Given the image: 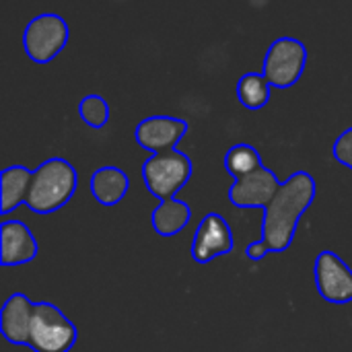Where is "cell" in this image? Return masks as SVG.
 Returning a JSON list of instances; mask_svg holds the SVG:
<instances>
[{
	"mask_svg": "<svg viewBox=\"0 0 352 352\" xmlns=\"http://www.w3.org/2000/svg\"><path fill=\"white\" fill-rule=\"evenodd\" d=\"M262 165V157L260 153L252 146V144H235L233 148L227 151L225 155V169L235 177V179H241L254 171H258Z\"/></svg>",
	"mask_w": 352,
	"mask_h": 352,
	"instance_id": "obj_17",
	"label": "cell"
},
{
	"mask_svg": "<svg viewBox=\"0 0 352 352\" xmlns=\"http://www.w3.org/2000/svg\"><path fill=\"white\" fill-rule=\"evenodd\" d=\"M76 342L74 324L52 303H35L29 349L33 352H68Z\"/></svg>",
	"mask_w": 352,
	"mask_h": 352,
	"instance_id": "obj_4",
	"label": "cell"
},
{
	"mask_svg": "<svg viewBox=\"0 0 352 352\" xmlns=\"http://www.w3.org/2000/svg\"><path fill=\"white\" fill-rule=\"evenodd\" d=\"M190 177H192V161L188 155L179 151L153 155L142 163L144 186L161 202L175 200L173 196L190 182Z\"/></svg>",
	"mask_w": 352,
	"mask_h": 352,
	"instance_id": "obj_3",
	"label": "cell"
},
{
	"mask_svg": "<svg viewBox=\"0 0 352 352\" xmlns=\"http://www.w3.org/2000/svg\"><path fill=\"white\" fill-rule=\"evenodd\" d=\"M78 116H80V120L87 126L99 130L109 120V105H107V101L101 95H87L78 103Z\"/></svg>",
	"mask_w": 352,
	"mask_h": 352,
	"instance_id": "obj_18",
	"label": "cell"
},
{
	"mask_svg": "<svg viewBox=\"0 0 352 352\" xmlns=\"http://www.w3.org/2000/svg\"><path fill=\"white\" fill-rule=\"evenodd\" d=\"M307 64V47L295 37H278L268 47L264 58V76L272 87H293Z\"/></svg>",
	"mask_w": 352,
	"mask_h": 352,
	"instance_id": "obj_6",
	"label": "cell"
},
{
	"mask_svg": "<svg viewBox=\"0 0 352 352\" xmlns=\"http://www.w3.org/2000/svg\"><path fill=\"white\" fill-rule=\"evenodd\" d=\"M76 169L62 157L43 161L33 171V182L25 204L37 214H50L60 210L76 192Z\"/></svg>",
	"mask_w": 352,
	"mask_h": 352,
	"instance_id": "obj_2",
	"label": "cell"
},
{
	"mask_svg": "<svg viewBox=\"0 0 352 352\" xmlns=\"http://www.w3.org/2000/svg\"><path fill=\"white\" fill-rule=\"evenodd\" d=\"M233 245H235V241H233V233H231L227 221L217 212H208L200 221L198 231L194 235L192 258L198 264H208L210 260L233 252Z\"/></svg>",
	"mask_w": 352,
	"mask_h": 352,
	"instance_id": "obj_10",
	"label": "cell"
},
{
	"mask_svg": "<svg viewBox=\"0 0 352 352\" xmlns=\"http://www.w3.org/2000/svg\"><path fill=\"white\" fill-rule=\"evenodd\" d=\"M39 252L37 239L21 221H2L0 225V264L21 266L35 260Z\"/></svg>",
	"mask_w": 352,
	"mask_h": 352,
	"instance_id": "obj_11",
	"label": "cell"
},
{
	"mask_svg": "<svg viewBox=\"0 0 352 352\" xmlns=\"http://www.w3.org/2000/svg\"><path fill=\"white\" fill-rule=\"evenodd\" d=\"M318 194V186L311 173H293L278 190L276 198L264 210L262 219V241L270 252L283 254L295 239L297 225L305 210L311 206Z\"/></svg>",
	"mask_w": 352,
	"mask_h": 352,
	"instance_id": "obj_1",
	"label": "cell"
},
{
	"mask_svg": "<svg viewBox=\"0 0 352 352\" xmlns=\"http://www.w3.org/2000/svg\"><path fill=\"white\" fill-rule=\"evenodd\" d=\"M33 182V171L23 165L4 167L0 173V212L8 214L19 204H25L29 188Z\"/></svg>",
	"mask_w": 352,
	"mask_h": 352,
	"instance_id": "obj_14",
	"label": "cell"
},
{
	"mask_svg": "<svg viewBox=\"0 0 352 352\" xmlns=\"http://www.w3.org/2000/svg\"><path fill=\"white\" fill-rule=\"evenodd\" d=\"M316 287L324 301L346 305L352 301L351 266L334 252H322L316 260Z\"/></svg>",
	"mask_w": 352,
	"mask_h": 352,
	"instance_id": "obj_7",
	"label": "cell"
},
{
	"mask_svg": "<svg viewBox=\"0 0 352 352\" xmlns=\"http://www.w3.org/2000/svg\"><path fill=\"white\" fill-rule=\"evenodd\" d=\"M332 153H334V159H336L338 163H342V165H346V167H351L352 169V128L344 130V132L336 138Z\"/></svg>",
	"mask_w": 352,
	"mask_h": 352,
	"instance_id": "obj_19",
	"label": "cell"
},
{
	"mask_svg": "<svg viewBox=\"0 0 352 352\" xmlns=\"http://www.w3.org/2000/svg\"><path fill=\"white\" fill-rule=\"evenodd\" d=\"M130 188V179L126 175V171L118 169V167H99L93 175H91V194L93 198L103 204V206H116L120 204Z\"/></svg>",
	"mask_w": 352,
	"mask_h": 352,
	"instance_id": "obj_13",
	"label": "cell"
},
{
	"mask_svg": "<svg viewBox=\"0 0 352 352\" xmlns=\"http://www.w3.org/2000/svg\"><path fill=\"white\" fill-rule=\"evenodd\" d=\"M33 311H35V303H31L23 293L10 295L4 301L0 314V332L4 340L16 346H29Z\"/></svg>",
	"mask_w": 352,
	"mask_h": 352,
	"instance_id": "obj_12",
	"label": "cell"
},
{
	"mask_svg": "<svg viewBox=\"0 0 352 352\" xmlns=\"http://www.w3.org/2000/svg\"><path fill=\"white\" fill-rule=\"evenodd\" d=\"M266 254H270V250L266 248V243H264L262 239H260V241H254V243H250V245L245 248V256H248L250 260H254V262L264 260Z\"/></svg>",
	"mask_w": 352,
	"mask_h": 352,
	"instance_id": "obj_20",
	"label": "cell"
},
{
	"mask_svg": "<svg viewBox=\"0 0 352 352\" xmlns=\"http://www.w3.org/2000/svg\"><path fill=\"white\" fill-rule=\"evenodd\" d=\"M270 87L264 72H248L237 82V97L243 107L260 109L270 101Z\"/></svg>",
	"mask_w": 352,
	"mask_h": 352,
	"instance_id": "obj_16",
	"label": "cell"
},
{
	"mask_svg": "<svg viewBox=\"0 0 352 352\" xmlns=\"http://www.w3.org/2000/svg\"><path fill=\"white\" fill-rule=\"evenodd\" d=\"M186 134H188V124L179 118H169V116L146 118L134 130V138L138 146L151 151L153 155L175 151L177 142Z\"/></svg>",
	"mask_w": 352,
	"mask_h": 352,
	"instance_id": "obj_9",
	"label": "cell"
},
{
	"mask_svg": "<svg viewBox=\"0 0 352 352\" xmlns=\"http://www.w3.org/2000/svg\"><path fill=\"white\" fill-rule=\"evenodd\" d=\"M190 219H192V210L182 200H165V202H159V206L151 214L153 229L161 237H173V235H177L182 229L188 227Z\"/></svg>",
	"mask_w": 352,
	"mask_h": 352,
	"instance_id": "obj_15",
	"label": "cell"
},
{
	"mask_svg": "<svg viewBox=\"0 0 352 352\" xmlns=\"http://www.w3.org/2000/svg\"><path fill=\"white\" fill-rule=\"evenodd\" d=\"M68 35V25L60 14L43 12L31 19L23 31L25 54L37 64H47L66 47Z\"/></svg>",
	"mask_w": 352,
	"mask_h": 352,
	"instance_id": "obj_5",
	"label": "cell"
},
{
	"mask_svg": "<svg viewBox=\"0 0 352 352\" xmlns=\"http://www.w3.org/2000/svg\"><path fill=\"white\" fill-rule=\"evenodd\" d=\"M280 182L276 173L268 167H260L258 171L235 179L229 188V200L237 208H268L280 190Z\"/></svg>",
	"mask_w": 352,
	"mask_h": 352,
	"instance_id": "obj_8",
	"label": "cell"
}]
</instances>
